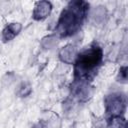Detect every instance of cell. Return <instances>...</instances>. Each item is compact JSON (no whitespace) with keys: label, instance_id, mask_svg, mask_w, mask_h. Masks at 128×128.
<instances>
[{"label":"cell","instance_id":"8","mask_svg":"<svg viewBox=\"0 0 128 128\" xmlns=\"http://www.w3.org/2000/svg\"><path fill=\"white\" fill-rule=\"evenodd\" d=\"M92 93L93 91L91 87H89L86 83H80L78 86L75 87V95L80 101L88 100L91 97Z\"/></svg>","mask_w":128,"mask_h":128},{"label":"cell","instance_id":"12","mask_svg":"<svg viewBox=\"0 0 128 128\" xmlns=\"http://www.w3.org/2000/svg\"><path fill=\"white\" fill-rule=\"evenodd\" d=\"M32 92V87L30 85V83L28 82H22L19 86H18V89H17V95L19 97H27L31 94Z\"/></svg>","mask_w":128,"mask_h":128},{"label":"cell","instance_id":"1","mask_svg":"<svg viewBox=\"0 0 128 128\" xmlns=\"http://www.w3.org/2000/svg\"><path fill=\"white\" fill-rule=\"evenodd\" d=\"M89 4L85 1H71L60 14L56 25V32L59 37H68L75 34L81 27L87 15Z\"/></svg>","mask_w":128,"mask_h":128},{"label":"cell","instance_id":"2","mask_svg":"<svg viewBox=\"0 0 128 128\" xmlns=\"http://www.w3.org/2000/svg\"><path fill=\"white\" fill-rule=\"evenodd\" d=\"M102 61V50L98 46H91L77 55L74 66V75L78 80H86L93 74Z\"/></svg>","mask_w":128,"mask_h":128},{"label":"cell","instance_id":"10","mask_svg":"<svg viewBox=\"0 0 128 128\" xmlns=\"http://www.w3.org/2000/svg\"><path fill=\"white\" fill-rule=\"evenodd\" d=\"M109 128H126V121L121 116L110 117L108 121Z\"/></svg>","mask_w":128,"mask_h":128},{"label":"cell","instance_id":"3","mask_svg":"<svg viewBox=\"0 0 128 128\" xmlns=\"http://www.w3.org/2000/svg\"><path fill=\"white\" fill-rule=\"evenodd\" d=\"M125 107H126V101H125V97L122 94L114 93L107 96V98L105 99L106 113L111 117L121 116L125 111Z\"/></svg>","mask_w":128,"mask_h":128},{"label":"cell","instance_id":"9","mask_svg":"<svg viewBox=\"0 0 128 128\" xmlns=\"http://www.w3.org/2000/svg\"><path fill=\"white\" fill-rule=\"evenodd\" d=\"M104 8L105 7L100 6V7H97L93 11V13L91 15V18H92V20H93V22L95 24H99V23H103L104 22L105 16H106V10Z\"/></svg>","mask_w":128,"mask_h":128},{"label":"cell","instance_id":"5","mask_svg":"<svg viewBox=\"0 0 128 128\" xmlns=\"http://www.w3.org/2000/svg\"><path fill=\"white\" fill-rule=\"evenodd\" d=\"M61 121L57 114L50 112L46 117L40 119L32 128H60Z\"/></svg>","mask_w":128,"mask_h":128},{"label":"cell","instance_id":"11","mask_svg":"<svg viewBox=\"0 0 128 128\" xmlns=\"http://www.w3.org/2000/svg\"><path fill=\"white\" fill-rule=\"evenodd\" d=\"M58 42V36L56 35H49L42 39L41 46L44 49H52Z\"/></svg>","mask_w":128,"mask_h":128},{"label":"cell","instance_id":"13","mask_svg":"<svg viewBox=\"0 0 128 128\" xmlns=\"http://www.w3.org/2000/svg\"><path fill=\"white\" fill-rule=\"evenodd\" d=\"M117 81L121 82V83H126L127 82V67L123 66L120 68L119 70V74L117 77Z\"/></svg>","mask_w":128,"mask_h":128},{"label":"cell","instance_id":"4","mask_svg":"<svg viewBox=\"0 0 128 128\" xmlns=\"http://www.w3.org/2000/svg\"><path fill=\"white\" fill-rule=\"evenodd\" d=\"M52 11V4L49 1H39L36 2L32 17L36 21H41L47 18Z\"/></svg>","mask_w":128,"mask_h":128},{"label":"cell","instance_id":"7","mask_svg":"<svg viewBox=\"0 0 128 128\" xmlns=\"http://www.w3.org/2000/svg\"><path fill=\"white\" fill-rule=\"evenodd\" d=\"M22 29V25L20 23H10L8 24L2 31V41L9 42L14 39Z\"/></svg>","mask_w":128,"mask_h":128},{"label":"cell","instance_id":"6","mask_svg":"<svg viewBox=\"0 0 128 128\" xmlns=\"http://www.w3.org/2000/svg\"><path fill=\"white\" fill-rule=\"evenodd\" d=\"M59 58L66 64H73L77 58V48L74 45H66L59 52Z\"/></svg>","mask_w":128,"mask_h":128}]
</instances>
